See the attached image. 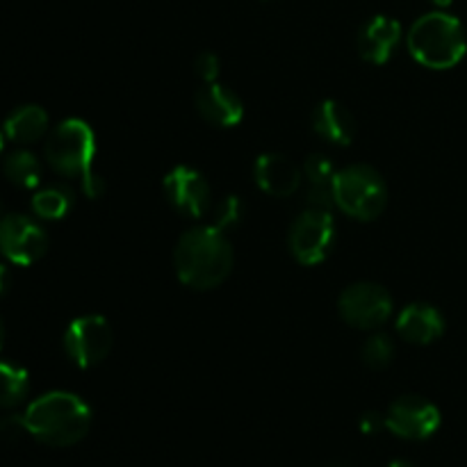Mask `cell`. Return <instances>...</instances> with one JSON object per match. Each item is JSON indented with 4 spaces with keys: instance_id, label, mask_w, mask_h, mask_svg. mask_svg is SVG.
Instances as JSON below:
<instances>
[{
    "instance_id": "cell-29",
    "label": "cell",
    "mask_w": 467,
    "mask_h": 467,
    "mask_svg": "<svg viewBox=\"0 0 467 467\" xmlns=\"http://www.w3.org/2000/svg\"><path fill=\"white\" fill-rule=\"evenodd\" d=\"M429 3H433L436 7H447V5H451V0H429Z\"/></svg>"
},
{
    "instance_id": "cell-18",
    "label": "cell",
    "mask_w": 467,
    "mask_h": 467,
    "mask_svg": "<svg viewBox=\"0 0 467 467\" xmlns=\"http://www.w3.org/2000/svg\"><path fill=\"white\" fill-rule=\"evenodd\" d=\"M48 130V114L39 105H23L5 119V135L16 144H32Z\"/></svg>"
},
{
    "instance_id": "cell-20",
    "label": "cell",
    "mask_w": 467,
    "mask_h": 467,
    "mask_svg": "<svg viewBox=\"0 0 467 467\" xmlns=\"http://www.w3.org/2000/svg\"><path fill=\"white\" fill-rule=\"evenodd\" d=\"M3 169L9 182L23 187V190H32L41 181V164L30 150H14V153H9Z\"/></svg>"
},
{
    "instance_id": "cell-28",
    "label": "cell",
    "mask_w": 467,
    "mask_h": 467,
    "mask_svg": "<svg viewBox=\"0 0 467 467\" xmlns=\"http://www.w3.org/2000/svg\"><path fill=\"white\" fill-rule=\"evenodd\" d=\"M388 467H415V465H410L409 461H392V463Z\"/></svg>"
},
{
    "instance_id": "cell-15",
    "label": "cell",
    "mask_w": 467,
    "mask_h": 467,
    "mask_svg": "<svg viewBox=\"0 0 467 467\" xmlns=\"http://www.w3.org/2000/svg\"><path fill=\"white\" fill-rule=\"evenodd\" d=\"M397 331L410 345H431L445 333V317L429 304H410L397 317Z\"/></svg>"
},
{
    "instance_id": "cell-22",
    "label": "cell",
    "mask_w": 467,
    "mask_h": 467,
    "mask_svg": "<svg viewBox=\"0 0 467 467\" xmlns=\"http://www.w3.org/2000/svg\"><path fill=\"white\" fill-rule=\"evenodd\" d=\"M395 342L386 333H374L363 345V363L372 369H386L395 358Z\"/></svg>"
},
{
    "instance_id": "cell-6",
    "label": "cell",
    "mask_w": 467,
    "mask_h": 467,
    "mask_svg": "<svg viewBox=\"0 0 467 467\" xmlns=\"http://www.w3.org/2000/svg\"><path fill=\"white\" fill-rule=\"evenodd\" d=\"M336 244V219L331 210L308 208L290 228V251L296 263L313 267L324 263Z\"/></svg>"
},
{
    "instance_id": "cell-26",
    "label": "cell",
    "mask_w": 467,
    "mask_h": 467,
    "mask_svg": "<svg viewBox=\"0 0 467 467\" xmlns=\"http://www.w3.org/2000/svg\"><path fill=\"white\" fill-rule=\"evenodd\" d=\"M383 427H386V420H383L381 415L365 413L363 418H360V431L368 433V436H374V433L381 431Z\"/></svg>"
},
{
    "instance_id": "cell-16",
    "label": "cell",
    "mask_w": 467,
    "mask_h": 467,
    "mask_svg": "<svg viewBox=\"0 0 467 467\" xmlns=\"http://www.w3.org/2000/svg\"><path fill=\"white\" fill-rule=\"evenodd\" d=\"M313 128L322 140L347 146L356 137V121L349 109L337 100H322L313 112Z\"/></svg>"
},
{
    "instance_id": "cell-27",
    "label": "cell",
    "mask_w": 467,
    "mask_h": 467,
    "mask_svg": "<svg viewBox=\"0 0 467 467\" xmlns=\"http://www.w3.org/2000/svg\"><path fill=\"white\" fill-rule=\"evenodd\" d=\"M9 283H12V274L5 265H0V296L9 290Z\"/></svg>"
},
{
    "instance_id": "cell-32",
    "label": "cell",
    "mask_w": 467,
    "mask_h": 467,
    "mask_svg": "<svg viewBox=\"0 0 467 467\" xmlns=\"http://www.w3.org/2000/svg\"><path fill=\"white\" fill-rule=\"evenodd\" d=\"M0 214H3V203H0ZM0 219H3V217H0Z\"/></svg>"
},
{
    "instance_id": "cell-10",
    "label": "cell",
    "mask_w": 467,
    "mask_h": 467,
    "mask_svg": "<svg viewBox=\"0 0 467 467\" xmlns=\"http://www.w3.org/2000/svg\"><path fill=\"white\" fill-rule=\"evenodd\" d=\"M48 249L44 228L23 214H7L0 219V251L14 265H32Z\"/></svg>"
},
{
    "instance_id": "cell-21",
    "label": "cell",
    "mask_w": 467,
    "mask_h": 467,
    "mask_svg": "<svg viewBox=\"0 0 467 467\" xmlns=\"http://www.w3.org/2000/svg\"><path fill=\"white\" fill-rule=\"evenodd\" d=\"M27 388H30V381H27L26 369L0 360V409H12L21 404L27 395Z\"/></svg>"
},
{
    "instance_id": "cell-11",
    "label": "cell",
    "mask_w": 467,
    "mask_h": 467,
    "mask_svg": "<svg viewBox=\"0 0 467 467\" xmlns=\"http://www.w3.org/2000/svg\"><path fill=\"white\" fill-rule=\"evenodd\" d=\"M164 196L173 210L187 214V217H203L213 205L205 176L196 169L185 167V164L173 167L164 176Z\"/></svg>"
},
{
    "instance_id": "cell-13",
    "label": "cell",
    "mask_w": 467,
    "mask_h": 467,
    "mask_svg": "<svg viewBox=\"0 0 467 467\" xmlns=\"http://www.w3.org/2000/svg\"><path fill=\"white\" fill-rule=\"evenodd\" d=\"M196 109L213 126L233 128L244 119V103L231 87L222 82H208L196 94Z\"/></svg>"
},
{
    "instance_id": "cell-17",
    "label": "cell",
    "mask_w": 467,
    "mask_h": 467,
    "mask_svg": "<svg viewBox=\"0 0 467 467\" xmlns=\"http://www.w3.org/2000/svg\"><path fill=\"white\" fill-rule=\"evenodd\" d=\"M337 169L333 167L327 155H310L304 164V178L308 181V205L317 210H331L336 205L333 182Z\"/></svg>"
},
{
    "instance_id": "cell-2",
    "label": "cell",
    "mask_w": 467,
    "mask_h": 467,
    "mask_svg": "<svg viewBox=\"0 0 467 467\" xmlns=\"http://www.w3.org/2000/svg\"><path fill=\"white\" fill-rule=\"evenodd\" d=\"M30 436L50 447H71L89 433L91 409L73 392H48L26 410Z\"/></svg>"
},
{
    "instance_id": "cell-4",
    "label": "cell",
    "mask_w": 467,
    "mask_h": 467,
    "mask_svg": "<svg viewBox=\"0 0 467 467\" xmlns=\"http://www.w3.org/2000/svg\"><path fill=\"white\" fill-rule=\"evenodd\" d=\"M336 205L358 222H374L388 205V185L381 173L368 164H351L336 173Z\"/></svg>"
},
{
    "instance_id": "cell-30",
    "label": "cell",
    "mask_w": 467,
    "mask_h": 467,
    "mask_svg": "<svg viewBox=\"0 0 467 467\" xmlns=\"http://www.w3.org/2000/svg\"><path fill=\"white\" fill-rule=\"evenodd\" d=\"M3 340H5V327H3V319H0V347H3Z\"/></svg>"
},
{
    "instance_id": "cell-8",
    "label": "cell",
    "mask_w": 467,
    "mask_h": 467,
    "mask_svg": "<svg viewBox=\"0 0 467 467\" xmlns=\"http://www.w3.org/2000/svg\"><path fill=\"white\" fill-rule=\"evenodd\" d=\"M337 310L342 319L354 328L374 331L390 319L392 296L388 295L386 287L377 283H354L340 295Z\"/></svg>"
},
{
    "instance_id": "cell-14",
    "label": "cell",
    "mask_w": 467,
    "mask_h": 467,
    "mask_svg": "<svg viewBox=\"0 0 467 467\" xmlns=\"http://www.w3.org/2000/svg\"><path fill=\"white\" fill-rule=\"evenodd\" d=\"M401 39L400 21L390 16L369 18L358 32V53L369 64H386Z\"/></svg>"
},
{
    "instance_id": "cell-12",
    "label": "cell",
    "mask_w": 467,
    "mask_h": 467,
    "mask_svg": "<svg viewBox=\"0 0 467 467\" xmlns=\"http://www.w3.org/2000/svg\"><path fill=\"white\" fill-rule=\"evenodd\" d=\"M254 178L263 192L285 199L299 190L304 173L283 153H263L254 164Z\"/></svg>"
},
{
    "instance_id": "cell-5",
    "label": "cell",
    "mask_w": 467,
    "mask_h": 467,
    "mask_svg": "<svg viewBox=\"0 0 467 467\" xmlns=\"http://www.w3.org/2000/svg\"><path fill=\"white\" fill-rule=\"evenodd\" d=\"M46 160L59 176L87 178L94 169L96 135L82 119H67L46 140Z\"/></svg>"
},
{
    "instance_id": "cell-25",
    "label": "cell",
    "mask_w": 467,
    "mask_h": 467,
    "mask_svg": "<svg viewBox=\"0 0 467 467\" xmlns=\"http://www.w3.org/2000/svg\"><path fill=\"white\" fill-rule=\"evenodd\" d=\"M194 68H196V76L203 78L205 82H214L219 78V71H222V62H219L217 55L205 50V53H201L199 57H196Z\"/></svg>"
},
{
    "instance_id": "cell-31",
    "label": "cell",
    "mask_w": 467,
    "mask_h": 467,
    "mask_svg": "<svg viewBox=\"0 0 467 467\" xmlns=\"http://www.w3.org/2000/svg\"><path fill=\"white\" fill-rule=\"evenodd\" d=\"M0 149H3V132H0Z\"/></svg>"
},
{
    "instance_id": "cell-7",
    "label": "cell",
    "mask_w": 467,
    "mask_h": 467,
    "mask_svg": "<svg viewBox=\"0 0 467 467\" xmlns=\"http://www.w3.org/2000/svg\"><path fill=\"white\" fill-rule=\"evenodd\" d=\"M114 342L112 327L100 315H82L68 324L64 333V351L82 369L103 363Z\"/></svg>"
},
{
    "instance_id": "cell-24",
    "label": "cell",
    "mask_w": 467,
    "mask_h": 467,
    "mask_svg": "<svg viewBox=\"0 0 467 467\" xmlns=\"http://www.w3.org/2000/svg\"><path fill=\"white\" fill-rule=\"evenodd\" d=\"M27 433L30 431H27L26 415H7V418L0 420V441L16 442Z\"/></svg>"
},
{
    "instance_id": "cell-9",
    "label": "cell",
    "mask_w": 467,
    "mask_h": 467,
    "mask_svg": "<svg viewBox=\"0 0 467 467\" xmlns=\"http://www.w3.org/2000/svg\"><path fill=\"white\" fill-rule=\"evenodd\" d=\"M386 429L404 441H427L441 427V410L436 404L418 395H404L390 404L383 415Z\"/></svg>"
},
{
    "instance_id": "cell-1",
    "label": "cell",
    "mask_w": 467,
    "mask_h": 467,
    "mask_svg": "<svg viewBox=\"0 0 467 467\" xmlns=\"http://www.w3.org/2000/svg\"><path fill=\"white\" fill-rule=\"evenodd\" d=\"M173 269L192 290H213L226 281L233 269L231 242L214 223L190 228L173 251Z\"/></svg>"
},
{
    "instance_id": "cell-23",
    "label": "cell",
    "mask_w": 467,
    "mask_h": 467,
    "mask_svg": "<svg viewBox=\"0 0 467 467\" xmlns=\"http://www.w3.org/2000/svg\"><path fill=\"white\" fill-rule=\"evenodd\" d=\"M244 217V203L237 196H226L214 208V226L226 231V228H235Z\"/></svg>"
},
{
    "instance_id": "cell-19",
    "label": "cell",
    "mask_w": 467,
    "mask_h": 467,
    "mask_svg": "<svg viewBox=\"0 0 467 467\" xmlns=\"http://www.w3.org/2000/svg\"><path fill=\"white\" fill-rule=\"evenodd\" d=\"M73 208V192L67 185L44 187L32 199V210L41 219H62Z\"/></svg>"
},
{
    "instance_id": "cell-3",
    "label": "cell",
    "mask_w": 467,
    "mask_h": 467,
    "mask_svg": "<svg viewBox=\"0 0 467 467\" xmlns=\"http://www.w3.org/2000/svg\"><path fill=\"white\" fill-rule=\"evenodd\" d=\"M409 50L422 67L451 68L465 57L467 36L456 16L429 12L413 23L409 32Z\"/></svg>"
}]
</instances>
